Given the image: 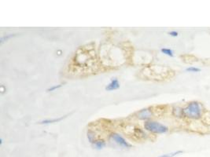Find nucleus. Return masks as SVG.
Segmentation results:
<instances>
[{
  "label": "nucleus",
  "mask_w": 210,
  "mask_h": 157,
  "mask_svg": "<svg viewBox=\"0 0 210 157\" xmlns=\"http://www.w3.org/2000/svg\"><path fill=\"white\" fill-rule=\"evenodd\" d=\"M182 113L190 119H199L202 113L201 104L197 101H192L182 109Z\"/></svg>",
  "instance_id": "obj_1"
},
{
  "label": "nucleus",
  "mask_w": 210,
  "mask_h": 157,
  "mask_svg": "<svg viewBox=\"0 0 210 157\" xmlns=\"http://www.w3.org/2000/svg\"><path fill=\"white\" fill-rule=\"evenodd\" d=\"M144 127L146 130L153 133H165L168 130V127L164 124L152 120L146 121L144 123Z\"/></svg>",
  "instance_id": "obj_2"
},
{
  "label": "nucleus",
  "mask_w": 210,
  "mask_h": 157,
  "mask_svg": "<svg viewBox=\"0 0 210 157\" xmlns=\"http://www.w3.org/2000/svg\"><path fill=\"white\" fill-rule=\"evenodd\" d=\"M110 138L112 139V141H114L115 143H116L117 144H119L120 147L125 148H131V145L126 141L125 139L123 138L121 135H120L119 133H111Z\"/></svg>",
  "instance_id": "obj_3"
},
{
  "label": "nucleus",
  "mask_w": 210,
  "mask_h": 157,
  "mask_svg": "<svg viewBox=\"0 0 210 157\" xmlns=\"http://www.w3.org/2000/svg\"><path fill=\"white\" fill-rule=\"evenodd\" d=\"M152 115L153 113H152L151 110H149V108H144L137 112V117L140 119H147L150 118Z\"/></svg>",
  "instance_id": "obj_4"
},
{
  "label": "nucleus",
  "mask_w": 210,
  "mask_h": 157,
  "mask_svg": "<svg viewBox=\"0 0 210 157\" xmlns=\"http://www.w3.org/2000/svg\"><path fill=\"white\" fill-rule=\"evenodd\" d=\"M119 87H120V82H119L117 78H114L111 79L109 83L105 86V89L107 91H112V90L117 89Z\"/></svg>",
  "instance_id": "obj_5"
},
{
  "label": "nucleus",
  "mask_w": 210,
  "mask_h": 157,
  "mask_svg": "<svg viewBox=\"0 0 210 157\" xmlns=\"http://www.w3.org/2000/svg\"><path fill=\"white\" fill-rule=\"evenodd\" d=\"M67 115L59 117V118H56V119H44V120H42V121H40V122H39V124H50V123H53V122H59V121L64 119V118H66Z\"/></svg>",
  "instance_id": "obj_6"
},
{
  "label": "nucleus",
  "mask_w": 210,
  "mask_h": 157,
  "mask_svg": "<svg viewBox=\"0 0 210 157\" xmlns=\"http://www.w3.org/2000/svg\"><path fill=\"white\" fill-rule=\"evenodd\" d=\"M94 148L98 150H101L105 146V142L103 140H96L94 143H93Z\"/></svg>",
  "instance_id": "obj_7"
},
{
  "label": "nucleus",
  "mask_w": 210,
  "mask_h": 157,
  "mask_svg": "<svg viewBox=\"0 0 210 157\" xmlns=\"http://www.w3.org/2000/svg\"><path fill=\"white\" fill-rule=\"evenodd\" d=\"M160 51H161V53H162L167 55V56H169V57H173L174 56L173 51H172L171 49H168V48H162V49H160Z\"/></svg>",
  "instance_id": "obj_8"
},
{
  "label": "nucleus",
  "mask_w": 210,
  "mask_h": 157,
  "mask_svg": "<svg viewBox=\"0 0 210 157\" xmlns=\"http://www.w3.org/2000/svg\"><path fill=\"white\" fill-rule=\"evenodd\" d=\"M87 139H88V141H90V143H94V141H95V133H94V132L90 131V130H89L88 132H87Z\"/></svg>",
  "instance_id": "obj_9"
},
{
  "label": "nucleus",
  "mask_w": 210,
  "mask_h": 157,
  "mask_svg": "<svg viewBox=\"0 0 210 157\" xmlns=\"http://www.w3.org/2000/svg\"><path fill=\"white\" fill-rule=\"evenodd\" d=\"M182 151H176V152H170V153H166L163 154V155H160L159 157H174L177 155H179V154H182Z\"/></svg>",
  "instance_id": "obj_10"
},
{
  "label": "nucleus",
  "mask_w": 210,
  "mask_h": 157,
  "mask_svg": "<svg viewBox=\"0 0 210 157\" xmlns=\"http://www.w3.org/2000/svg\"><path fill=\"white\" fill-rule=\"evenodd\" d=\"M186 71H189V72H199V71H201V69L196 68V67H189V68H186Z\"/></svg>",
  "instance_id": "obj_11"
},
{
  "label": "nucleus",
  "mask_w": 210,
  "mask_h": 157,
  "mask_svg": "<svg viewBox=\"0 0 210 157\" xmlns=\"http://www.w3.org/2000/svg\"><path fill=\"white\" fill-rule=\"evenodd\" d=\"M62 86V84H59V85H57V86H52V87H50V88H49V89H47V91H49V92H50V91H53L54 89H58V88H60L61 86Z\"/></svg>",
  "instance_id": "obj_12"
},
{
  "label": "nucleus",
  "mask_w": 210,
  "mask_h": 157,
  "mask_svg": "<svg viewBox=\"0 0 210 157\" xmlns=\"http://www.w3.org/2000/svg\"><path fill=\"white\" fill-rule=\"evenodd\" d=\"M13 35H8V36H4V37H2L1 38V43H3V42L4 41H6V40H8L9 38H10L11 37H13Z\"/></svg>",
  "instance_id": "obj_13"
},
{
  "label": "nucleus",
  "mask_w": 210,
  "mask_h": 157,
  "mask_svg": "<svg viewBox=\"0 0 210 157\" xmlns=\"http://www.w3.org/2000/svg\"><path fill=\"white\" fill-rule=\"evenodd\" d=\"M171 36H173V37H176L178 36V35H179V33L177 32V31H170L169 33H168Z\"/></svg>",
  "instance_id": "obj_14"
}]
</instances>
